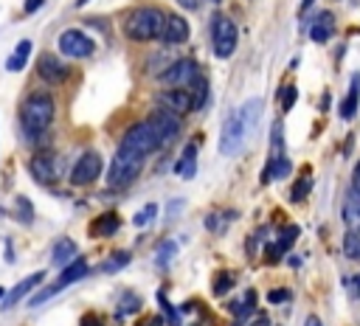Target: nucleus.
I'll return each instance as SVG.
<instances>
[{
  "label": "nucleus",
  "instance_id": "473e14b6",
  "mask_svg": "<svg viewBox=\"0 0 360 326\" xmlns=\"http://www.w3.org/2000/svg\"><path fill=\"white\" fill-rule=\"evenodd\" d=\"M124 264H130V253H127V250H118L110 262L102 264V273H116V270H121Z\"/></svg>",
  "mask_w": 360,
  "mask_h": 326
},
{
  "label": "nucleus",
  "instance_id": "423d86ee",
  "mask_svg": "<svg viewBox=\"0 0 360 326\" xmlns=\"http://www.w3.org/2000/svg\"><path fill=\"white\" fill-rule=\"evenodd\" d=\"M121 146H127V149H132V152H138V155L146 157V155L158 152V149L163 146V141H160L158 129L152 127V121H138V124H132V127L124 132Z\"/></svg>",
  "mask_w": 360,
  "mask_h": 326
},
{
  "label": "nucleus",
  "instance_id": "72a5a7b5",
  "mask_svg": "<svg viewBox=\"0 0 360 326\" xmlns=\"http://www.w3.org/2000/svg\"><path fill=\"white\" fill-rule=\"evenodd\" d=\"M296 96H298L296 85H284V87L279 90V101H282V110H284V113H287V110H293V104H296Z\"/></svg>",
  "mask_w": 360,
  "mask_h": 326
},
{
  "label": "nucleus",
  "instance_id": "a19ab883",
  "mask_svg": "<svg viewBox=\"0 0 360 326\" xmlns=\"http://www.w3.org/2000/svg\"><path fill=\"white\" fill-rule=\"evenodd\" d=\"M352 189L360 192V160L354 163V172H352Z\"/></svg>",
  "mask_w": 360,
  "mask_h": 326
},
{
  "label": "nucleus",
  "instance_id": "7c9ffc66",
  "mask_svg": "<svg viewBox=\"0 0 360 326\" xmlns=\"http://www.w3.org/2000/svg\"><path fill=\"white\" fill-rule=\"evenodd\" d=\"M174 250H177V245H174V242H160L158 256H155V264H158V267H166V264L174 259Z\"/></svg>",
  "mask_w": 360,
  "mask_h": 326
},
{
  "label": "nucleus",
  "instance_id": "412c9836",
  "mask_svg": "<svg viewBox=\"0 0 360 326\" xmlns=\"http://www.w3.org/2000/svg\"><path fill=\"white\" fill-rule=\"evenodd\" d=\"M296 239H298V228H296V225L284 228V234L279 236V242H276L273 248H268V259H270V262H276L279 256H284V253L293 248V242H296Z\"/></svg>",
  "mask_w": 360,
  "mask_h": 326
},
{
  "label": "nucleus",
  "instance_id": "6e6552de",
  "mask_svg": "<svg viewBox=\"0 0 360 326\" xmlns=\"http://www.w3.org/2000/svg\"><path fill=\"white\" fill-rule=\"evenodd\" d=\"M198 62L195 59H174L158 79L166 85V87H189L195 79H198Z\"/></svg>",
  "mask_w": 360,
  "mask_h": 326
},
{
  "label": "nucleus",
  "instance_id": "39448f33",
  "mask_svg": "<svg viewBox=\"0 0 360 326\" xmlns=\"http://www.w3.org/2000/svg\"><path fill=\"white\" fill-rule=\"evenodd\" d=\"M212 45H214V57L217 59H228L234 51H237V43H240V31H237V23L223 15V12H214L212 17Z\"/></svg>",
  "mask_w": 360,
  "mask_h": 326
},
{
  "label": "nucleus",
  "instance_id": "dca6fc26",
  "mask_svg": "<svg viewBox=\"0 0 360 326\" xmlns=\"http://www.w3.org/2000/svg\"><path fill=\"white\" fill-rule=\"evenodd\" d=\"M343 222L352 234H360V192L352 186L343 194Z\"/></svg>",
  "mask_w": 360,
  "mask_h": 326
},
{
  "label": "nucleus",
  "instance_id": "0eeeda50",
  "mask_svg": "<svg viewBox=\"0 0 360 326\" xmlns=\"http://www.w3.org/2000/svg\"><path fill=\"white\" fill-rule=\"evenodd\" d=\"M88 273H90V267H88V262H85L82 256H79V259H74V262H71V264H68V267L62 270V276H60V278H57V281H54L51 287H46L43 292H37V295H34V298L29 301V306H40V304H46V301H48L51 295H57V292H62L65 287H71L74 281H79V278H85Z\"/></svg>",
  "mask_w": 360,
  "mask_h": 326
},
{
  "label": "nucleus",
  "instance_id": "de8ad7c7",
  "mask_svg": "<svg viewBox=\"0 0 360 326\" xmlns=\"http://www.w3.org/2000/svg\"><path fill=\"white\" fill-rule=\"evenodd\" d=\"M4 295H6V292H4V287H0V298H4Z\"/></svg>",
  "mask_w": 360,
  "mask_h": 326
},
{
  "label": "nucleus",
  "instance_id": "c85d7f7f",
  "mask_svg": "<svg viewBox=\"0 0 360 326\" xmlns=\"http://www.w3.org/2000/svg\"><path fill=\"white\" fill-rule=\"evenodd\" d=\"M234 284H237V276H234V273H228V270H223V273H217V276H214L212 290H214V295H226Z\"/></svg>",
  "mask_w": 360,
  "mask_h": 326
},
{
  "label": "nucleus",
  "instance_id": "20e7f679",
  "mask_svg": "<svg viewBox=\"0 0 360 326\" xmlns=\"http://www.w3.org/2000/svg\"><path fill=\"white\" fill-rule=\"evenodd\" d=\"M144 155H138V152H132V149H127V146H118V152H116V157H113V163H110V169H107V186L110 189H124V186H130L138 175H141V169H144Z\"/></svg>",
  "mask_w": 360,
  "mask_h": 326
},
{
  "label": "nucleus",
  "instance_id": "8fccbe9b",
  "mask_svg": "<svg viewBox=\"0 0 360 326\" xmlns=\"http://www.w3.org/2000/svg\"><path fill=\"white\" fill-rule=\"evenodd\" d=\"M214 3H220V0H214Z\"/></svg>",
  "mask_w": 360,
  "mask_h": 326
},
{
  "label": "nucleus",
  "instance_id": "bb28decb",
  "mask_svg": "<svg viewBox=\"0 0 360 326\" xmlns=\"http://www.w3.org/2000/svg\"><path fill=\"white\" fill-rule=\"evenodd\" d=\"M282 149H284V129H282V121H276L273 124V132H270V157H268V163L284 157Z\"/></svg>",
  "mask_w": 360,
  "mask_h": 326
},
{
  "label": "nucleus",
  "instance_id": "58836bf2",
  "mask_svg": "<svg viewBox=\"0 0 360 326\" xmlns=\"http://www.w3.org/2000/svg\"><path fill=\"white\" fill-rule=\"evenodd\" d=\"M141 306V301L135 295H130V301H121V312H135Z\"/></svg>",
  "mask_w": 360,
  "mask_h": 326
},
{
  "label": "nucleus",
  "instance_id": "e433bc0d",
  "mask_svg": "<svg viewBox=\"0 0 360 326\" xmlns=\"http://www.w3.org/2000/svg\"><path fill=\"white\" fill-rule=\"evenodd\" d=\"M268 301L270 304H287L290 301V290H270L268 292Z\"/></svg>",
  "mask_w": 360,
  "mask_h": 326
},
{
  "label": "nucleus",
  "instance_id": "a211bd4d",
  "mask_svg": "<svg viewBox=\"0 0 360 326\" xmlns=\"http://www.w3.org/2000/svg\"><path fill=\"white\" fill-rule=\"evenodd\" d=\"M335 17L329 15V12H324V15H318V20L312 23V29H310V40L312 43H318V45H324L332 34H335Z\"/></svg>",
  "mask_w": 360,
  "mask_h": 326
},
{
  "label": "nucleus",
  "instance_id": "aec40b11",
  "mask_svg": "<svg viewBox=\"0 0 360 326\" xmlns=\"http://www.w3.org/2000/svg\"><path fill=\"white\" fill-rule=\"evenodd\" d=\"M74 259H79V248H76V242H74V239L62 236V239L54 245V256H51V262H54V264H71Z\"/></svg>",
  "mask_w": 360,
  "mask_h": 326
},
{
  "label": "nucleus",
  "instance_id": "f03ea898",
  "mask_svg": "<svg viewBox=\"0 0 360 326\" xmlns=\"http://www.w3.org/2000/svg\"><path fill=\"white\" fill-rule=\"evenodd\" d=\"M54 115H57L54 96L51 93H32V96H26V101L20 107V127L29 138H37L54 124Z\"/></svg>",
  "mask_w": 360,
  "mask_h": 326
},
{
  "label": "nucleus",
  "instance_id": "f704fd0d",
  "mask_svg": "<svg viewBox=\"0 0 360 326\" xmlns=\"http://www.w3.org/2000/svg\"><path fill=\"white\" fill-rule=\"evenodd\" d=\"M155 214H158V206H146V208H144L132 222H135V225H149V222L155 220Z\"/></svg>",
  "mask_w": 360,
  "mask_h": 326
},
{
  "label": "nucleus",
  "instance_id": "7ed1b4c3",
  "mask_svg": "<svg viewBox=\"0 0 360 326\" xmlns=\"http://www.w3.org/2000/svg\"><path fill=\"white\" fill-rule=\"evenodd\" d=\"M163 23H166V15L160 9L138 6L124 17V34L132 43H149V40H158L163 34Z\"/></svg>",
  "mask_w": 360,
  "mask_h": 326
},
{
  "label": "nucleus",
  "instance_id": "4468645a",
  "mask_svg": "<svg viewBox=\"0 0 360 326\" xmlns=\"http://www.w3.org/2000/svg\"><path fill=\"white\" fill-rule=\"evenodd\" d=\"M149 121H152V127L158 129V135H160V141H163V143H172V141L180 135V129H184L180 118H177L174 113H169V110H158Z\"/></svg>",
  "mask_w": 360,
  "mask_h": 326
},
{
  "label": "nucleus",
  "instance_id": "9b49d317",
  "mask_svg": "<svg viewBox=\"0 0 360 326\" xmlns=\"http://www.w3.org/2000/svg\"><path fill=\"white\" fill-rule=\"evenodd\" d=\"M158 104L160 110H169L174 115H186L189 110H195V101H192V93L186 87H166L158 93Z\"/></svg>",
  "mask_w": 360,
  "mask_h": 326
},
{
  "label": "nucleus",
  "instance_id": "2eb2a0df",
  "mask_svg": "<svg viewBox=\"0 0 360 326\" xmlns=\"http://www.w3.org/2000/svg\"><path fill=\"white\" fill-rule=\"evenodd\" d=\"M160 40H163L166 45H180V43H186V40H189V23L180 17V15H166Z\"/></svg>",
  "mask_w": 360,
  "mask_h": 326
},
{
  "label": "nucleus",
  "instance_id": "f257e3e1",
  "mask_svg": "<svg viewBox=\"0 0 360 326\" xmlns=\"http://www.w3.org/2000/svg\"><path fill=\"white\" fill-rule=\"evenodd\" d=\"M259 113H262V101L259 99H251L240 110L228 113V118L223 124V132H220V152L223 155L234 157V155H240L245 149V141H248V135L254 132V127L259 121Z\"/></svg>",
  "mask_w": 360,
  "mask_h": 326
},
{
  "label": "nucleus",
  "instance_id": "79ce46f5",
  "mask_svg": "<svg viewBox=\"0 0 360 326\" xmlns=\"http://www.w3.org/2000/svg\"><path fill=\"white\" fill-rule=\"evenodd\" d=\"M180 6H184L186 12H198L200 9V0H180Z\"/></svg>",
  "mask_w": 360,
  "mask_h": 326
},
{
  "label": "nucleus",
  "instance_id": "4c0bfd02",
  "mask_svg": "<svg viewBox=\"0 0 360 326\" xmlns=\"http://www.w3.org/2000/svg\"><path fill=\"white\" fill-rule=\"evenodd\" d=\"M43 3H46V0H26L23 12H26V15H34V12H40V9H43Z\"/></svg>",
  "mask_w": 360,
  "mask_h": 326
},
{
  "label": "nucleus",
  "instance_id": "37998d69",
  "mask_svg": "<svg viewBox=\"0 0 360 326\" xmlns=\"http://www.w3.org/2000/svg\"><path fill=\"white\" fill-rule=\"evenodd\" d=\"M251 326H270V318H268L265 312H259V315L254 318V323H251Z\"/></svg>",
  "mask_w": 360,
  "mask_h": 326
},
{
  "label": "nucleus",
  "instance_id": "c03bdc74",
  "mask_svg": "<svg viewBox=\"0 0 360 326\" xmlns=\"http://www.w3.org/2000/svg\"><path fill=\"white\" fill-rule=\"evenodd\" d=\"M82 326H102V320H96V315H88V318L82 320Z\"/></svg>",
  "mask_w": 360,
  "mask_h": 326
},
{
  "label": "nucleus",
  "instance_id": "c756f323",
  "mask_svg": "<svg viewBox=\"0 0 360 326\" xmlns=\"http://www.w3.org/2000/svg\"><path fill=\"white\" fill-rule=\"evenodd\" d=\"M310 189H312V178H310V175H301V178L296 180V189H293L290 200H293V203H301V200L310 194Z\"/></svg>",
  "mask_w": 360,
  "mask_h": 326
},
{
  "label": "nucleus",
  "instance_id": "5701e85b",
  "mask_svg": "<svg viewBox=\"0 0 360 326\" xmlns=\"http://www.w3.org/2000/svg\"><path fill=\"white\" fill-rule=\"evenodd\" d=\"M254 309H256V292L248 290L245 298H242L240 304H234V326H242V323L254 315Z\"/></svg>",
  "mask_w": 360,
  "mask_h": 326
},
{
  "label": "nucleus",
  "instance_id": "a18cd8bd",
  "mask_svg": "<svg viewBox=\"0 0 360 326\" xmlns=\"http://www.w3.org/2000/svg\"><path fill=\"white\" fill-rule=\"evenodd\" d=\"M304 326H324V323H321V318H315V315H310V318H307V323H304Z\"/></svg>",
  "mask_w": 360,
  "mask_h": 326
},
{
  "label": "nucleus",
  "instance_id": "f8f14e48",
  "mask_svg": "<svg viewBox=\"0 0 360 326\" xmlns=\"http://www.w3.org/2000/svg\"><path fill=\"white\" fill-rule=\"evenodd\" d=\"M29 172H32V178H34L37 183H43V186H54L57 178H60L57 160H54L51 155H46V152H40V155H34V157L29 160Z\"/></svg>",
  "mask_w": 360,
  "mask_h": 326
},
{
  "label": "nucleus",
  "instance_id": "ddd939ff",
  "mask_svg": "<svg viewBox=\"0 0 360 326\" xmlns=\"http://www.w3.org/2000/svg\"><path fill=\"white\" fill-rule=\"evenodd\" d=\"M37 73H40L43 82L57 85V82H65L71 71L65 68V62H62L57 54H43V57L37 59Z\"/></svg>",
  "mask_w": 360,
  "mask_h": 326
},
{
  "label": "nucleus",
  "instance_id": "4be33fe9",
  "mask_svg": "<svg viewBox=\"0 0 360 326\" xmlns=\"http://www.w3.org/2000/svg\"><path fill=\"white\" fill-rule=\"evenodd\" d=\"M357 101H360V76L354 73L352 76V87H349V93H346V99H343V104H340V118H352L354 113H357Z\"/></svg>",
  "mask_w": 360,
  "mask_h": 326
},
{
  "label": "nucleus",
  "instance_id": "9d476101",
  "mask_svg": "<svg viewBox=\"0 0 360 326\" xmlns=\"http://www.w3.org/2000/svg\"><path fill=\"white\" fill-rule=\"evenodd\" d=\"M60 51H62L65 57H71V59H88V57L96 51V43H93L85 31L68 29V31H62V37H60Z\"/></svg>",
  "mask_w": 360,
  "mask_h": 326
},
{
  "label": "nucleus",
  "instance_id": "c9c22d12",
  "mask_svg": "<svg viewBox=\"0 0 360 326\" xmlns=\"http://www.w3.org/2000/svg\"><path fill=\"white\" fill-rule=\"evenodd\" d=\"M18 206H20V220L23 222H32V203H29V197H18Z\"/></svg>",
  "mask_w": 360,
  "mask_h": 326
},
{
  "label": "nucleus",
  "instance_id": "b1692460",
  "mask_svg": "<svg viewBox=\"0 0 360 326\" xmlns=\"http://www.w3.org/2000/svg\"><path fill=\"white\" fill-rule=\"evenodd\" d=\"M29 54H32V40H20L18 43V48H15V54L6 59V68L9 71H23L26 68V62H29Z\"/></svg>",
  "mask_w": 360,
  "mask_h": 326
},
{
  "label": "nucleus",
  "instance_id": "ea45409f",
  "mask_svg": "<svg viewBox=\"0 0 360 326\" xmlns=\"http://www.w3.org/2000/svg\"><path fill=\"white\" fill-rule=\"evenodd\" d=\"M346 287L352 290V295H354V298H360V273H357V276H352V278L346 281Z\"/></svg>",
  "mask_w": 360,
  "mask_h": 326
},
{
  "label": "nucleus",
  "instance_id": "f3484780",
  "mask_svg": "<svg viewBox=\"0 0 360 326\" xmlns=\"http://www.w3.org/2000/svg\"><path fill=\"white\" fill-rule=\"evenodd\" d=\"M43 278H46V273H43V270H40V273H34V276H29V278H23V281L9 292V298L4 301V309H9V306H15L18 301H23V298L37 287V284H43Z\"/></svg>",
  "mask_w": 360,
  "mask_h": 326
},
{
  "label": "nucleus",
  "instance_id": "1a4fd4ad",
  "mask_svg": "<svg viewBox=\"0 0 360 326\" xmlns=\"http://www.w3.org/2000/svg\"><path fill=\"white\" fill-rule=\"evenodd\" d=\"M102 155L99 152H85L76 163H74V169H71V183L74 186H90L99 180L102 175Z\"/></svg>",
  "mask_w": 360,
  "mask_h": 326
},
{
  "label": "nucleus",
  "instance_id": "6ab92c4d",
  "mask_svg": "<svg viewBox=\"0 0 360 326\" xmlns=\"http://www.w3.org/2000/svg\"><path fill=\"white\" fill-rule=\"evenodd\" d=\"M118 228H121L118 214L107 211V214H102V217H96V220L90 222V236H113Z\"/></svg>",
  "mask_w": 360,
  "mask_h": 326
},
{
  "label": "nucleus",
  "instance_id": "49530a36",
  "mask_svg": "<svg viewBox=\"0 0 360 326\" xmlns=\"http://www.w3.org/2000/svg\"><path fill=\"white\" fill-rule=\"evenodd\" d=\"M312 3H315V0H301V15H304V12H310V9H312Z\"/></svg>",
  "mask_w": 360,
  "mask_h": 326
},
{
  "label": "nucleus",
  "instance_id": "09e8293b",
  "mask_svg": "<svg viewBox=\"0 0 360 326\" xmlns=\"http://www.w3.org/2000/svg\"><path fill=\"white\" fill-rule=\"evenodd\" d=\"M82 3H88V0H79V3H76V6H82Z\"/></svg>",
  "mask_w": 360,
  "mask_h": 326
},
{
  "label": "nucleus",
  "instance_id": "cd10ccee",
  "mask_svg": "<svg viewBox=\"0 0 360 326\" xmlns=\"http://www.w3.org/2000/svg\"><path fill=\"white\" fill-rule=\"evenodd\" d=\"M234 217H237V211H226V214H209V217H206V228H209L212 234H214V231H217V234H223V231H226V225H228Z\"/></svg>",
  "mask_w": 360,
  "mask_h": 326
},
{
  "label": "nucleus",
  "instance_id": "a878e982",
  "mask_svg": "<svg viewBox=\"0 0 360 326\" xmlns=\"http://www.w3.org/2000/svg\"><path fill=\"white\" fill-rule=\"evenodd\" d=\"M189 93H192V101H195V110H200L203 104H206V99H209V82H206V76L200 73L189 87H186Z\"/></svg>",
  "mask_w": 360,
  "mask_h": 326
},
{
  "label": "nucleus",
  "instance_id": "393cba45",
  "mask_svg": "<svg viewBox=\"0 0 360 326\" xmlns=\"http://www.w3.org/2000/svg\"><path fill=\"white\" fill-rule=\"evenodd\" d=\"M195 155H198V149L189 143V146L184 149V155H180V160L174 163V172H177L180 178H192V175H195Z\"/></svg>",
  "mask_w": 360,
  "mask_h": 326
},
{
  "label": "nucleus",
  "instance_id": "2f4dec72",
  "mask_svg": "<svg viewBox=\"0 0 360 326\" xmlns=\"http://www.w3.org/2000/svg\"><path fill=\"white\" fill-rule=\"evenodd\" d=\"M343 250H346V256L349 259H354V262H360V234H346V239H343Z\"/></svg>",
  "mask_w": 360,
  "mask_h": 326
}]
</instances>
